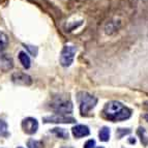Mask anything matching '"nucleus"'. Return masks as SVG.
<instances>
[{
	"mask_svg": "<svg viewBox=\"0 0 148 148\" xmlns=\"http://www.w3.org/2000/svg\"><path fill=\"white\" fill-rule=\"evenodd\" d=\"M103 115L105 118L116 122V121H123L128 119L132 115V111L119 101H112L106 104L103 110Z\"/></svg>",
	"mask_w": 148,
	"mask_h": 148,
	"instance_id": "obj_1",
	"label": "nucleus"
},
{
	"mask_svg": "<svg viewBox=\"0 0 148 148\" xmlns=\"http://www.w3.org/2000/svg\"><path fill=\"white\" fill-rule=\"evenodd\" d=\"M53 111L59 115L71 114L73 112V104L67 96H56L50 105Z\"/></svg>",
	"mask_w": 148,
	"mask_h": 148,
	"instance_id": "obj_2",
	"label": "nucleus"
},
{
	"mask_svg": "<svg viewBox=\"0 0 148 148\" xmlns=\"http://www.w3.org/2000/svg\"><path fill=\"white\" fill-rule=\"evenodd\" d=\"M78 101L80 103V112L82 116H86L89 111L93 109L97 104V99L95 96L85 91H81L78 93Z\"/></svg>",
	"mask_w": 148,
	"mask_h": 148,
	"instance_id": "obj_3",
	"label": "nucleus"
},
{
	"mask_svg": "<svg viewBox=\"0 0 148 148\" xmlns=\"http://www.w3.org/2000/svg\"><path fill=\"white\" fill-rule=\"evenodd\" d=\"M76 52L77 48L75 46H65L62 49L61 55H60V63L62 66L67 67L69 65H72V63L74 62Z\"/></svg>",
	"mask_w": 148,
	"mask_h": 148,
	"instance_id": "obj_4",
	"label": "nucleus"
},
{
	"mask_svg": "<svg viewBox=\"0 0 148 148\" xmlns=\"http://www.w3.org/2000/svg\"><path fill=\"white\" fill-rule=\"evenodd\" d=\"M42 120L45 123H75L76 122V119L73 117H69L67 115H59V114L44 117Z\"/></svg>",
	"mask_w": 148,
	"mask_h": 148,
	"instance_id": "obj_5",
	"label": "nucleus"
},
{
	"mask_svg": "<svg viewBox=\"0 0 148 148\" xmlns=\"http://www.w3.org/2000/svg\"><path fill=\"white\" fill-rule=\"evenodd\" d=\"M22 128L23 131L25 132L28 135H33L37 132V128H38V122L35 118H32V117H28V118H25L22 121Z\"/></svg>",
	"mask_w": 148,
	"mask_h": 148,
	"instance_id": "obj_6",
	"label": "nucleus"
},
{
	"mask_svg": "<svg viewBox=\"0 0 148 148\" xmlns=\"http://www.w3.org/2000/svg\"><path fill=\"white\" fill-rule=\"evenodd\" d=\"M12 79L16 84H19V85H27L28 86V85H30L32 83L31 78L28 75L21 72L15 73V74L12 75Z\"/></svg>",
	"mask_w": 148,
	"mask_h": 148,
	"instance_id": "obj_7",
	"label": "nucleus"
},
{
	"mask_svg": "<svg viewBox=\"0 0 148 148\" xmlns=\"http://www.w3.org/2000/svg\"><path fill=\"white\" fill-rule=\"evenodd\" d=\"M72 133L74 135L75 138H83V137H86L89 135V128L88 126L86 125H83V124H78V125L74 126L72 128Z\"/></svg>",
	"mask_w": 148,
	"mask_h": 148,
	"instance_id": "obj_8",
	"label": "nucleus"
},
{
	"mask_svg": "<svg viewBox=\"0 0 148 148\" xmlns=\"http://www.w3.org/2000/svg\"><path fill=\"white\" fill-rule=\"evenodd\" d=\"M12 66H14V63H12V58L4 53L0 52V69L8 71V69H12Z\"/></svg>",
	"mask_w": 148,
	"mask_h": 148,
	"instance_id": "obj_9",
	"label": "nucleus"
},
{
	"mask_svg": "<svg viewBox=\"0 0 148 148\" xmlns=\"http://www.w3.org/2000/svg\"><path fill=\"white\" fill-rule=\"evenodd\" d=\"M51 133H53L56 137L58 138H61V139H67L69 138V132L66 130H64V128L61 127H55L51 130Z\"/></svg>",
	"mask_w": 148,
	"mask_h": 148,
	"instance_id": "obj_10",
	"label": "nucleus"
},
{
	"mask_svg": "<svg viewBox=\"0 0 148 148\" xmlns=\"http://www.w3.org/2000/svg\"><path fill=\"white\" fill-rule=\"evenodd\" d=\"M99 140L103 141V142L109 141V139H110V128L107 127V126L101 127L99 132Z\"/></svg>",
	"mask_w": 148,
	"mask_h": 148,
	"instance_id": "obj_11",
	"label": "nucleus"
},
{
	"mask_svg": "<svg viewBox=\"0 0 148 148\" xmlns=\"http://www.w3.org/2000/svg\"><path fill=\"white\" fill-rule=\"evenodd\" d=\"M19 60H20V62L25 69H29L30 67V58L25 52L19 53Z\"/></svg>",
	"mask_w": 148,
	"mask_h": 148,
	"instance_id": "obj_12",
	"label": "nucleus"
},
{
	"mask_svg": "<svg viewBox=\"0 0 148 148\" xmlns=\"http://www.w3.org/2000/svg\"><path fill=\"white\" fill-rule=\"evenodd\" d=\"M137 133H138V136L140 137L141 143L143 144L144 146H147L148 145V137H147V135H146L145 130H144L143 127H139Z\"/></svg>",
	"mask_w": 148,
	"mask_h": 148,
	"instance_id": "obj_13",
	"label": "nucleus"
},
{
	"mask_svg": "<svg viewBox=\"0 0 148 148\" xmlns=\"http://www.w3.org/2000/svg\"><path fill=\"white\" fill-rule=\"evenodd\" d=\"M8 45V35L3 33L2 31H0V52H2L3 50L6 48Z\"/></svg>",
	"mask_w": 148,
	"mask_h": 148,
	"instance_id": "obj_14",
	"label": "nucleus"
},
{
	"mask_svg": "<svg viewBox=\"0 0 148 148\" xmlns=\"http://www.w3.org/2000/svg\"><path fill=\"white\" fill-rule=\"evenodd\" d=\"M27 146L28 148H44L42 147V143L40 141L33 140V139H29L27 141Z\"/></svg>",
	"mask_w": 148,
	"mask_h": 148,
	"instance_id": "obj_15",
	"label": "nucleus"
},
{
	"mask_svg": "<svg viewBox=\"0 0 148 148\" xmlns=\"http://www.w3.org/2000/svg\"><path fill=\"white\" fill-rule=\"evenodd\" d=\"M128 134H131V130H128V128H118L116 132V135L119 139H121L125 135H128Z\"/></svg>",
	"mask_w": 148,
	"mask_h": 148,
	"instance_id": "obj_16",
	"label": "nucleus"
},
{
	"mask_svg": "<svg viewBox=\"0 0 148 148\" xmlns=\"http://www.w3.org/2000/svg\"><path fill=\"white\" fill-rule=\"evenodd\" d=\"M6 130H8V124H6V122H4L3 120H0V135L6 133Z\"/></svg>",
	"mask_w": 148,
	"mask_h": 148,
	"instance_id": "obj_17",
	"label": "nucleus"
},
{
	"mask_svg": "<svg viewBox=\"0 0 148 148\" xmlns=\"http://www.w3.org/2000/svg\"><path fill=\"white\" fill-rule=\"evenodd\" d=\"M94 147H95V141L94 140H88L84 145V148H94Z\"/></svg>",
	"mask_w": 148,
	"mask_h": 148,
	"instance_id": "obj_18",
	"label": "nucleus"
},
{
	"mask_svg": "<svg viewBox=\"0 0 148 148\" xmlns=\"http://www.w3.org/2000/svg\"><path fill=\"white\" fill-rule=\"evenodd\" d=\"M130 143H136V140H135V139H131V140H130Z\"/></svg>",
	"mask_w": 148,
	"mask_h": 148,
	"instance_id": "obj_19",
	"label": "nucleus"
},
{
	"mask_svg": "<svg viewBox=\"0 0 148 148\" xmlns=\"http://www.w3.org/2000/svg\"><path fill=\"white\" fill-rule=\"evenodd\" d=\"M144 118H145V119H146V120H147V121H148V114H146L145 116H144Z\"/></svg>",
	"mask_w": 148,
	"mask_h": 148,
	"instance_id": "obj_20",
	"label": "nucleus"
},
{
	"mask_svg": "<svg viewBox=\"0 0 148 148\" xmlns=\"http://www.w3.org/2000/svg\"><path fill=\"white\" fill-rule=\"evenodd\" d=\"M62 148H71V147H62Z\"/></svg>",
	"mask_w": 148,
	"mask_h": 148,
	"instance_id": "obj_21",
	"label": "nucleus"
},
{
	"mask_svg": "<svg viewBox=\"0 0 148 148\" xmlns=\"http://www.w3.org/2000/svg\"><path fill=\"white\" fill-rule=\"evenodd\" d=\"M97 148H104V147H97Z\"/></svg>",
	"mask_w": 148,
	"mask_h": 148,
	"instance_id": "obj_22",
	"label": "nucleus"
},
{
	"mask_svg": "<svg viewBox=\"0 0 148 148\" xmlns=\"http://www.w3.org/2000/svg\"><path fill=\"white\" fill-rule=\"evenodd\" d=\"M18 148H22V147H18Z\"/></svg>",
	"mask_w": 148,
	"mask_h": 148,
	"instance_id": "obj_23",
	"label": "nucleus"
}]
</instances>
